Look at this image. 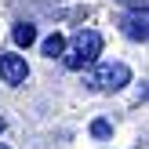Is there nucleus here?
<instances>
[{
	"label": "nucleus",
	"instance_id": "obj_9",
	"mask_svg": "<svg viewBox=\"0 0 149 149\" xmlns=\"http://www.w3.org/2000/svg\"><path fill=\"white\" fill-rule=\"evenodd\" d=\"M0 131H4V120H0Z\"/></svg>",
	"mask_w": 149,
	"mask_h": 149
},
{
	"label": "nucleus",
	"instance_id": "obj_4",
	"mask_svg": "<svg viewBox=\"0 0 149 149\" xmlns=\"http://www.w3.org/2000/svg\"><path fill=\"white\" fill-rule=\"evenodd\" d=\"M120 29H124L127 40H146V36H149V29H146V7H142V11H127L120 18Z\"/></svg>",
	"mask_w": 149,
	"mask_h": 149
},
{
	"label": "nucleus",
	"instance_id": "obj_5",
	"mask_svg": "<svg viewBox=\"0 0 149 149\" xmlns=\"http://www.w3.org/2000/svg\"><path fill=\"white\" fill-rule=\"evenodd\" d=\"M11 36H15V44H18V47H29V44L36 40V26H33V22H18Z\"/></svg>",
	"mask_w": 149,
	"mask_h": 149
},
{
	"label": "nucleus",
	"instance_id": "obj_8",
	"mask_svg": "<svg viewBox=\"0 0 149 149\" xmlns=\"http://www.w3.org/2000/svg\"><path fill=\"white\" fill-rule=\"evenodd\" d=\"M116 4H127L131 11H142V7H146V0H116Z\"/></svg>",
	"mask_w": 149,
	"mask_h": 149
},
{
	"label": "nucleus",
	"instance_id": "obj_2",
	"mask_svg": "<svg viewBox=\"0 0 149 149\" xmlns=\"http://www.w3.org/2000/svg\"><path fill=\"white\" fill-rule=\"evenodd\" d=\"M127 80H131V69H127V65H124V62H109V65H98L84 84L91 87V91H120Z\"/></svg>",
	"mask_w": 149,
	"mask_h": 149
},
{
	"label": "nucleus",
	"instance_id": "obj_7",
	"mask_svg": "<svg viewBox=\"0 0 149 149\" xmlns=\"http://www.w3.org/2000/svg\"><path fill=\"white\" fill-rule=\"evenodd\" d=\"M91 135L95 138H109V135H113V124H109V120H95L91 124Z\"/></svg>",
	"mask_w": 149,
	"mask_h": 149
},
{
	"label": "nucleus",
	"instance_id": "obj_6",
	"mask_svg": "<svg viewBox=\"0 0 149 149\" xmlns=\"http://www.w3.org/2000/svg\"><path fill=\"white\" fill-rule=\"evenodd\" d=\"M62 51H65V36L62 33H51L47 40H44V55H47V58H58Z\"/></svg>",
	"mask_w": 149,
	"mask_h": 149
},
{
	"label": "nucleus",
	"instance_id": "obj_10",
	"mask_svg": "<svg viewBox=\"0 0 149 149\" xmlns=\"http://www.w3.org/2000/svg\"><path fill=\"white\" fill-rule=\"evenodd\" d=\"M0 149H7V146H0Z\"/></svg>",
	"mask_w": 149,
	"mask_h": 149
},
{
	"label": "nucleus",
	"instance_id": "obj_1",
	"mask_svg": "<svg viewBox=\"0 0 149 149\" xmlns=\"http://www.w3.org/2000/svg\"><path fill=\"white\" fill-rule=\"evenodd\" d=\"M98 55H102V33H95V29H80V33L73 36L69 51H62V58H65L69 69H87V65H95Z\"/></svg>",
	"mask_w": 149,
	"mask_h": 149
},
{
	"label": "nucleus",
	"instance_id": "obj_3",
	"mask_svg": "<svg viewBox=\"0 0 149 149\" xmlns=\"http://www.w3.org/2000/svg\"><path fill=\"white\" fill-rule=\"evenodd\" d=\"M0 77H4V84H26L29 77V65L22 55H0Z\"/></svg>",
	"mask_w": 149,
	"mask_h": 149
}]
</instances>
